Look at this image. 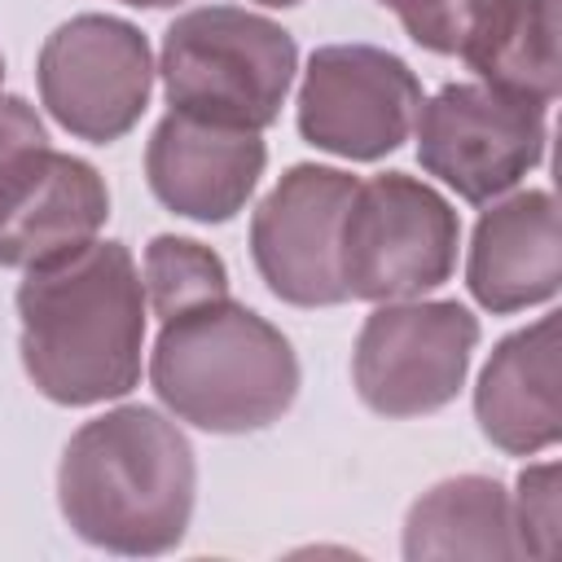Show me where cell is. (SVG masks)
Segmentation results:
<instances>
[{"instance_id": "obj_1", "label": "cell", "mask_w": 562, "mask_h": 562, "mask_svg": "<svg viewBox=\"0 0 562 562\" xmlns=\"http://www.w3.org/2000/svg\"><path fill=\"white\" fill-rule=\"evenodd\" d=\"M145 281L127 241L88 246L26 268L18 285V351L35 391L66 408L123 400L140 382Z\"/></svg>"}, {"instance_id": "obj_2", "label": "cell", "mask_w": 562, "mask_h": 562, "mask_svg": "<svg viewBox=\"0 0 562 562\" xmlns=\"http://www.w3.org/2000/svg\"><path fill=\"white\" fill-rule=\"evenodd\" d=\"M198 461L176 417L119 404L83 422L61 448L57 505L66 527L105 553H171L193 518Z\"/></svg>"}, {"instance_id": "obj_3", "label": "cell", "mask_w": 562, "mask_h": 562, "mask_svg": "<svg viewBox=\"0 0 562 562\" xmlns=\"http://www.w3.org/2000/svg\"><path fill=\"white\" fill-rule=\"evenodd\" d=\"M299 382L290 338L228 294L167 316L149 351V386L162 408L206 435L281 422L299 400Z\"/></svg>"}, {"instance_id": "obj_4", "label": "cell", "mask_w": 562, "mask_h": 562, "mask_svg": "<svg viewBox=\"0 0 562 562\" xmlns=\"http://www.w3.org/2000/svg\"><path fill=\"white\" fill-rule=\"evenodd\" d=\"M299 70L294 35L241 4H202L162 31L167 105L206 123L263 132L281 119Z\"/></svg>"}, {"instance_id": "obj_5", "label": "cell", "mask_w": 562, "mask_h": 562, "mask_svg": "<svg viewBox=\"0 0 562 562\" xmlns=\"http://www.w3.org/2000/svg\"><path fill=\"white\" fill-rule=\"evenodd\" d=\"M457 246L461 220L435 184L408 171L360 180L338 233L347 299H422L457 272Z\"/></svg>"}, {"instance_id": "obj_6", "label": "cell", "mask_w": 562, "mask_h": 562, "mask_svg": "<svg viewBox=\"0 0 562 562\" xmlns=\"http://www.w3.org/2000/svg\"><path fill=\"white\" fill-rule=\"evenodd\" d=\"M479 347V316L457 299L378 303L351 347V386L378 417H426L457 400Z\"/></svg>"}, {"instance_id": "obj_7", "label": "cell", "mask_w": 562, "mask_h": 562, "mask_svg": "<svg viewBox=\"0 0 562 562\" xmlns=\"http://www.w3.org/2000/svg\"><path fill=\"white\" fill-rule=\"evenodd\" d=\"M413 132L422 171L487 206L544 162L549 110L487 83H443L422 101Z\"/></svg>"}, {"instance_id": "obj_8", "label": "cell", "mask_w": 562, "mask_h": 562, "mask_svg": "<svg viewBox=\"0 0 562 562\" xmlns=\"http://www.w3.org/2000/svg\"><path fill=\"white\" fill-rule=\"evenodd\" d=\"M44 110L88 145L123 140L154 92V53L140 26L110 13H75L61 22L35 61Z\"/></svg>"}, {"instance_id": "obj_9", "label": "cell", "mask_w": 562, "mask_h": 562, "mask_svg": "<svg viewBox=\"0 0 562 562\" xmlns=\"http://www.w3.org/2000/svg\"><path fill=\"white\" fill-rule=\"evenodd\" d=\"M299 136L351 162L395 154L417 123L422 79L378 44H321L299 83Z\"/></svg>"}, {"instance_id": "obj_10", "label": "cell", "mask_w": 562, "mask_h": 562, "mask_svg": "<svg viewBox=\"0 0 562 562\" xmlns=\"http://www.w3.org/2000/svg\"><path fill=\"white\" fill-rule=\"evenodd\" d=\"M356 176L342 167L294 162L250 215V259L259 281L290 307H338L347 285L338 272V233Z\"/></svg>"}, {"instance_id": "obj_11", "label": "cell", "mask_w": 562, "mask_h": 562, "mask_svg": "<svg viewBox=\"0 0 562 562\" xmlns=\"http://www.w3.org/2000/svg\"><path fill=\"white\" fill-rule=\"evenodd\" d=\"M110 220L105 176L40 145L0 176V268H35L88 246Z\"/></svg>"}, {"instance_id": "obj_12", "label": "cell", "mask_w": 562, "mask_h": 562, "mask_svg": "<svg viewBox=\"0 0 562 562\" xmlns=\"http://www.w3.org/2000/svg\"><path fill=\"white\" fill-rule=\"evenodd\" d=\"M263 167L268 145L259 132L206 123L180 110H167L145 145L149 193L167 211L198 224L233 220L259 189Z\"/></svg>"}, {"instance_id": "obj_13", "label": "cell", "mask_w": 562, "mask_h": 562, "mask_svg": "<svg viewBox=\"0 0 562 562\" xmlns=\"http://www.w3.org/2000/svg\"><path fill=\"white\" fill-rule=\"evenodd\" d=\"M465 285L474 303L492 316H509L558 294L562 233L558 202L549 189H522L501 202H487L470 237Z\"/></svg>"}, {"instance_id": "obj_14", "label": "cell", "mask_w": 562, "mask_h": 562, "mask_svg": "<svg viewBox=\"0 0 562 562\" xmlns=\"http://www.w3.org/2000/svg\"><path fill=\"white\" fill-rule=\"evenodd\" d=\"M483 439L509 457H536L562 439L558 404V312L505 334L474 386Z\"/></svg>"}, {"instance_id": "obj_15", "label": "cell", "mask_w": 562, "mask_h": 562, "mask_svg": "<svg viewBox=\"0 0 562 562\" xmlns=\"http://www.w3.org/2000/svg\"><path fill=\"white\" fill-rule=\"evenodd\" d=\"M457 57H465L479 83L549 110L562 83V4L492 0Z\"/></svg>"}, {"instance_id": "obj_16", "label": "cell", "mask_w": 562, "mask_h": 562, "mask_svg": "<svg viewBox=\"0 0 562 562\" xmlns=\"http://www.w3.org/2000/svg\"><path fill=\"white\" fill-rule=\"evenodd\" d=\"M404 558H518L514 509L501 479L457 474L408 505Z\"/></svg>"}, {"instance_id": "obj_17", "label": "cell", "mask_w": 562, "mask_h": 562, "mask_svg": "<svg viewBox=\"0 0 562 562\" xmlns=\"http://www.w3.org/2000/svg\"><path fill=\"white\" fill-rule=\"evenodd\" d=\"M140 281H145V303L154 307L158 321H167L193 303L228 294L224 259L211 246H202L193 237H176V233H158L145 246Z\"/></svg>"}, {"instance_id": "obj_18", "label": "cell", "mask_w": 562, "mask_h": 562, "mask_svg": "<svg viewBox=\"0 0 562 562\" xmlns=\"http://www.w3.org/2000/svg\"><path fill=\"white\" fill-rule=\"evenodd\" d=\"M378 4L400 18L413 44H422L426 53L452 57L461 53L465 35L474 31V22L492 0H378Z\"/></svg>"}, {"instance_id": "obj_19", "label": "cell", "mask_w": 562, "mask_h": 562, "mask_svg": "<svg viewBox=\"0 0 562 562\" xmlns=\"http://www.w3.org/2000/svg\"><path fill=\"white\" fill-rule=\"evenodd\" d=\"M514 509V536H518V558H549L553 536H558V461L527 465L518 474V496L509 501Z\"/></svg>"}, {"instance_id": "obj_20", "label": "cell", "mask_w": 562, "mask_h": 562, "mask_svg": "<svg viewBox=\"0 0 562 562\" xmlns=\"http://www.w3.org/2000/svg\"><path fill=\"white\" fill-rule=\"evenodd\" d=\"M132 9H171V4H184V0H123Z\"/></svg>"}, {"instance_id": "obj_21", "label": "cell", "mask_w": 562, "mask_h": 562, "mask_svg": "<svg viewBox=\"0 0 562 562\" xmlns=\"http://www.w3.org/2000/svg\"><path fill=\"white\" fill-rule=\"evenodd\" d=\"M255 4H268V9H290V4H303V0H255Z\"/></svg>"}, {"instance_id": "obj_22", "label": "cell", "mask_w": 562, "mask_h": 562, "mask_svg": "<svg viewBox=\"0 0 562 562\" xmlns=\"http://www.w3.org/2000/svg\"><path fill=\"white\" fill-rule=\"evenodd\" d=\"M0 88H4V53H0Z\"/></svg>"}]
</instances>
